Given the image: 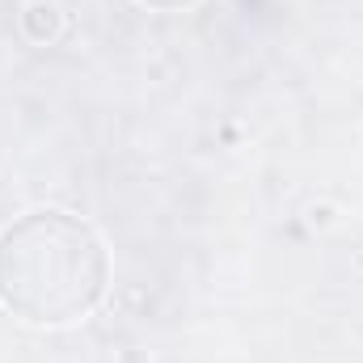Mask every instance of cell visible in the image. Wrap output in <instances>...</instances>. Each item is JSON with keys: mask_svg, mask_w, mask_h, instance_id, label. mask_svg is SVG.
Here are the masks:
<instances>
[{"mask_svg": "<svg viewBox=\"0 0 363 363\" xmlns=\"http://www.w3.org/2000/svg\"><path fill=\"white\" fill-rule=\"evenodd\" d=\"M110 279L106 250L85 220L30 211L0 233V304L34 325L85 317Z\"/></svg>", "mask_w": 363, "mask_h": 363, "instance_id": "obj_1", "label": "cell"}, {"mask_svg": "<svg viewBox=\"0 0 363 363\" xmlns=\"http://www.w3.org/2000/svg\"><path fill=\"white\" fill-rule=\"evenodd\" d=\"M144 4H152V9H186L194 0H144Z\"/></svg>", "mask_w": 363, "mask_h": 363, "instance_id": "obj_2", "label": "cell"}]
</instances>
